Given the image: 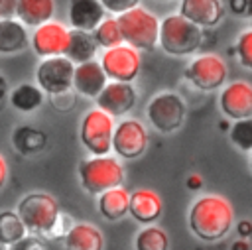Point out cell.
Instances as JSON below:
<instances>
[{
	"instance_id": "obj_1",
	"label": "cell",
	"mask_w": 252,
	"mask_h": 250,
	"mask_svg": "<svg viewBox=\"0 0 252 250\" xmlns=\"http://www.w3.org/2000/svg\"><path fill=\"white\" fill-rule=\"evenodd\" d=\"M234 224V213L228 199L209 193L199 197L189 209V228L205 242L222 240Z\"/></svg>"
},
{
	"instance_id": "obj_2",
	"label": "cell",
	"mask_w": 252,
	"mask_h": 250,
	"mask_svg": "<svg viewBox=\"0 0 252 250\" xmlns=\"http://www.w3.org/2000/svg\"><path fill=\"white\" fill-rule=\"evenodd\" d=\"M16 213L24 222L28 234L39 238H53V228L59 220L61 209L53 195L43 191H32L18 201Z\"/></svg>"
},
{
	"instance_id": "obj_3",
	"label": "cell",
	"mask_w": 252,
	"mask_h": 250,
	"mask_svg": "<svg viewBox=\"0 0 252 250\" xmlns=\"http://www.w3.org/2000/svg\"><path fill=\"white\" fill-rule=\"evenodd\" d=\"M159 47L175 57H185L195 53L203 43V28L185 20L179 14H169L159 22L158 33Z\"/></svg>"
},
{
	"instance_id": "obj_4",
	"label": "cell",
	"mask_w": 252,
	"mask_h": 250,
	"mask_svg": "<svg viewBox=\"0 0 252 250\" xmlns=\"http://www.w3.org/2000/svg\"><path fill=\"white\" fill-rule=\"evenodd\" d=\"M116 22L120 26L122 41L136 51H152L158 45V33H159V20L156 14L146 10L144 6H136L120 16H116Z\"/></svg>"
},
{
	"instance_id": "obj_5",
	"label": "cell",
	"mask_w": 252,
	"mask_h": 250,
	"mask_svg": "<svg viewBox=\"0 0 252 250\" xmlns=\"http://www.w3.org/2000/svg\"><path fill=\"white\" fill-rule=\"evenodd\" d=\"M79 181L89 195H100L124 181V167L116 157L93 156L79 163Z\"/></svg>"
},
{
	"instance_id": "obj_6",
	"label": "cell",
	"mask_w": 252,
	"mask_h": 250,
	"mask_svg": "<svg viewBox=\"0 0 252 250\" xmlns=\"http://www.w3.org/2000/svg\"><path fill=\"white\" fill-rule=\"evenodd\" d=\"M114 118L102 112L100 108H91L81 118L79 138L83 148L91 156H108L112 146V132H114Z\"/></svg>"
},
{
	"instance_id": "obj_7",
	"label": "cell",
	"mask_w": 252,
	"mask_h": 250,
	"mask_svg": "<svg viewBox=\"0 0 252 250\" xmlns=\"http://www.w3.org/2000/svg\"><path fill=\"white\" fill-rule=\"evenodd\" d=\"M185 112H187V106H185L183 98L171 91L158 93L146 108L150 124L161 134H169V132H175L177 128H181V124L185 120Z\"/></svg>"
},
{
	"instance_id": "obj_8",
	"label": "cell",
	"mask_w": 252,
	"mask_h": 250,
	"mask_svg": "<svg viewBox=\"0 0 252 250\" xmlns=\"http://www.w3.org/2000/svg\"><path fill=\"white\" fill-rule=\"evenodd\" d=\"M98 63H100L106 79L120 81V83H132L138 77L140 67H142L140 53L126 43L104 49Z\"/></svg>"
},
{
	"instance_id": "obj_9",
	"label": "cell",
	"mask_w": 252,
	"mask_h": 250,
	"mask_svg": "<svg viewBox=\"0 0 252 250\" xmlns=\"http://www.w3.org/2000/svg\"><path fill=\"white\" fill-rule=\"evenodd\" d=\"M228 75L226 63L215 53L197 55L185 69V79L199 91H217L224 85Z\"/></svg>"
},
{
	"instance_id": "obj_10",
	"label": "cell",
	"mask_w": 252,
	"mask_h": 250,
	"mask_svg": "<svg viewBox=\"0 0 252 250\" xmlns=\"http://www.w3.org/2000/svg\"><path fill=\"white\" fill-rule=\"evenodd\" d=\"M75 63L65 55L45 57L39 61L35 69V85L43 91V94H57L69 91L73 85Z\"/></svg>"
},
{
	"instance_id": "obj_11",
	"label": "cell",
	"mask_w": 252,
	"mask_h": 250,
	"mask_svg": "<svg viewBox=\"0 0 252 250\" xmlns=\"http://www.w3.org/2000/svg\"><path fill=\"white\" fill-rule=\"evenodd\" d=\"M146 148H148V132L142 126V122L134 118H124L118 124H114L110 150L118 157L136 159L146 152Z\"/></svg>"
},
{
	"instance_id": "obj_12",
	"label": "cell",
	"mask_w": 252,
	"mask_h": 250,
	"mask_svg": "<svg viewBox=\"0 0 252 250\" xmlns=\"http://www.w3.org/2000/svg\"><path fill=\"white\" fill-rule=\"evenodd\" d=\"M69 41V28L57 20H49L30 33V45L39 59L65 55Z\"/></svg>"
},
{
	"instance_id": "obj_13",
	"label": "cell",
	"mask_w": 252,
	"mask_h": 250,
	"mask_svg": "<svg viewBox=\"0 0 252 250\" xmlns=\"http://www.w3.org/2000/svg\"><path fill=\"white\" fill-rule=\"evenodd\" d=\"M96 108L106 112L112 118L124 116L130 112L136 104V89L132 83H120V81H110L104 85V89L96 94Z\"/></svg>"
},
{
	"instance_id": "obj_14",
	"label": "cell",
	"mask_w": 252,
	"mask_h": 250,
	"mask_svg": "<svg viewBox=\"0 0 252 250\" xmlns=\"http://www.w3.org/2000/svg\"><path fill=\"white\" fill-rule=\"evenodd\" d=\"M220 110L232 120L252 118V85L246 81L228 83L219 98Z\"/></svg>"
},
{
	"instance_id": "obj_15",
	"label": "cell",
	"mask_w": 252,
	"mask_h": 250,
	"mask_svg": "<svg viewBox=\"0 0 252 250\" xmlns=\"http://www.w3.org/2000/svg\"><path fill=\"white\" fill-rule=\"evenodd\" d=\"M106 83H108V79H106V75H104V71H102L98 61L91 59V61L75 65L71 89L77 94L87 96V98H96V94L104 89Z\"/></svg>"
},
{
	"instance_id": "obj_16",
	"label": "cell",
	"mask_w": 252,
	"mask_h": 250,
	"mask_svg": "<svg viewBox=\"0 0 252 250\" xmlns=\"http://www.w3.org/2000/svg\"><path fill=\"white\" fill-rule=\"evenodd\" d=\"M179 16L199 28H213L222 20L224 6L220 0H181Z\"/></svg>"
},
{
	"instance_id": "obj_17",
	"label": "cell",
	"mask_w": 252,
	"mask_h": 250,
	"mask_svg": "<svg viewBox=\"0 0 252 250\" xmlns=\"http://www.w3.org/2000/svg\"><path fill=\"white\" fill-rule=\"evenodd\" d=\"M163 211V201L154 189H136L130 193L128 215L140 224H150L159 219Z\"/></svg>"
},
{
	"instance_id": "obj_18",
	"label": "cell",
	"mask_w": 252,
	"mask_h": 250,
	"mask_svg": "<svg viewBox=\"0 0 252 250\" xmlns=\"http://www.w3.org/2000/svg\"><path fill=\"white\" fill-rule=\"evenodd\" d=\"M67 18L71 30L79 31H93L104 18V8L98 0H69Z\"/></svg>"
},
{
	"instance_id": "obj_19",
	"label": "cell",
	"mask_w": 252,
	"mask_h": 250,
	"mask_svg": "<svg viewBox=\"0 0 252 250\" xmlns=\"http://www.w3.org/2000/svg\"><path fill=\"white\" fill-rule=\"evenodd\" d=\"M65 250H102L104 236L91 222H73V226L63 236Z\"/></svg>"
},
{
	"instance_id": "obj_20",
	"label": "cell",
	"mask_w": 252,
	"mask_h": 250,
	"mask_svg": "<svg viewBox=\"0 0 252 250\" xmlns=\"http://www.w3.org/2000/svg\"><path fill=\"white\" fill-rule=\"evenodd\" d=\"M30 45V30L16 18H0V55H14Z\"/></svg>"
},
{
	"instance_id": "obj_21",
	"label": "cell",
	"mask_w": 252,
	"mask_h": 250,
	"mask_svg": "<svg viewBox=\"0 0 252 250\" xmlns=\"http://www.w3.org/2000/svg\"><path fill=\"white\" fill-rule=\"evenodd\" d=\"M55 14V0H16L14 18L20 20L26 28H37Z\"/></svg>"
},
{
	"instance_id": "obj_22",
	"label": "cell",
	"mask_w": 252,
	"mask_h": 250,
	"mask_svg": "<svg viewBox=\"0 0 252 250\" xmlns=\"http://www.w3.org/2000/svg\"><path fill=\"white\" fill-rule=\"evenodd\" d=\"M12 146L22 156H35L47 146V134L30 124H20L12 132Z\"/></svg>"
},
{
	"instance_id": "obj_23",
	"label": "cell",
	"mask_w": 252,
	"mask_h": 250,
	"mask_svg": "<svg viewBox=\"0 0 252 250\" xmlns=\"http://www.w3.org/2000/svg\"><path fill=\"white\" fill-rule=\"evenodd\" d=\"M98 197V213L106 219V220H120L122 217L128 215V205H130V193L120 185V187H112Z\"/></svg>"
},
{
	"instance_id": "obj_24",
	"label": "cell",
	"mask_w": 252,
	"mask_h": 250,
	"mask_svg": "<svg viewBox=\"0 0 252 250\" xmlns=\"http://www.w3.org/2000/svg\"><path fill=\"white\" fill-rule=\"evenodd\" d=\"M43 98H45L43 91L33 83H20L18 87H14L8 93L10 106L18 112H24V114L37 110L43 104Z\"/></svg>"
},
{
	"instance_id": "obj_25",
	"label": "cell",
	"mask_w": 252,
	"mask_h": 250,
	"mask_svg": "<svg viewBox=\"0 0 252 250\" xmlns=\"http://www.w3.org/2000/svg\"><path fill=\"white\" fill-rule=\"evenodd\" d=\"M96 41L93 37V33L89 31H79V30H69V41H67V49H65V57L73 63H85L94 59L96 55Z\"/></svg>"
},
{
	"instance_id": "obj_26",
	"label": "cell",
	"mask_w": 252,
	"mask_h": 250,
	"mask_svg": "<svg viewBox=\"0 0 252 250\" xmlns=\"http://www.w3.org/2000/svg\"><path fill=\"white\" fill-rule=\"evenodd\" d=\"M91 33H93V37H94L98 47L110 49V47H116V45L124 43L122 41V33H120V26H118L116 18H112V16H104L102 22Z\"/></svg>"
},
{
	"instance_id": "obj_27",
	"label": "cell",
	"mask_w": 252,
	"mask_h": 250,
	"mask_svg": "<svg viewBox=\"0 0 252 250\" xmlns=\"http://www.w3.org/2000/svg\"><path fill=\"white\" fill-rule=\"evenodd\" d=\"M28 234L16 211H0V242L10 246Z\"/></svg>"
},
{
	"instance_id": "obj_28",
	"label": "cell",
	"mask_w": 252,
	"mask_h": 250,
	"mask_svg": "<svg viewBox=\"0 0 252 250\" xmlns=\"http://www.w3.org/2000/svg\"><path fill=\"white\" fill-rule=\"evenodd\" d=\"M136 250H167L169 238L163 228L148 224L136 234Z\"/></svg>"
},
{
	"instance_id": "obj_29",
	"label": "cell",
	"mask_w": 252,
	"mask_h": 250,
	"mask_svg": "<svg viewBox=\"0 0 252 250\" xmlns=\"http://www.w3.org/2000/svg\"><path fill=\"white\" fill-rule=\"evenodd\" d=\"M230 142L242 150V152H252V118H242V120H234L230 132Z\"/></svg>"
},
{
	"instance_id": "obj_30",
	"label": "cell",
	"mask_w": 252,
	"mask_h": 250,
	"mask_svg": "<svg viewBox=\"0 0 252 250\" xmlns=\"http://www.w3.org/2000/svg\"><path fill=\"white\" fill-rule=\"evenodd\" d=\"M236 57L242 67L252 69V28H246L236 39Z\"/></svg>"
},
{
	"instance_id": "obj_31",
	"label": "cell",
	"mask_w": 252,
	"mask_h": 250,
	"mask_svg": "<svg viewBox=\"0 0 252 250\" xmlns=\"http://www.w3.org/2000/svg\"><path fill=\"white\" fill-rule=\"evenodd\" d=\"M6 250H49V248H47L43 238L33 236V234H26L24 238H20L14 244H10Z\"/></svg>"
},
{
	"instance_id": "obj_32",
	"label": "cell",
	"mask_w": 252,
	"mask_h": 250,
	"mask_svg": "<svg viewBox=\"0 0 252 250\" xmlns=\"http://www.w3.org/2000/svg\"><path fill=\"white\" fill-rule=\"evenodd\" d=\"M98 2L104 8V12H110L114 16H120V14L128 12V10L136 8L140 0H98Z\"/></svg>"
},
{
	"instance_id": "obj_33",
	"label": "cell",
	"mask_w": 252,
	"mask_h": 250,
	"mask_svg": "<svg viewBox=\"0 0 252 250\" xmlns=\"http://www.w3.org/2000/svg\"><path fill=\"white\" fill-rule=\"evenodd\" d=\"M49 100H51V104H53L57 110L67 112V110H71L73 104H75V93L69 89V91L57 93V94H49Z\"/></svg>"
},
{
	"instance_id": "obj_34",
	"label": "cell",
	"mask_w": 252,
	"mask_h": 250,
	"mask_svg": "<svg viewBox=\"0 0 252 250\" xmlns=\"http://www.w3.org/2000/svg\"><path fill=\"white\" fill-rule=\"evenodd\" d=\"M16 0H0V18H14Z\"/></svg>"
},
{
	"instance_id": "obj_35",
	"label": "cell",
	"mask_w": 252,
	"mask_h": 250,
	"mask_svg": "<svg viewBox=\"0 0 252 250\" xmlns=\"http://www.w3.org/2000/svg\"><path fill=\"white\" fill-rule=\"evenodd\" d=\"M236 232H238V236L240 238H248V236H252V222L250 220H240V222H236Z\"/></svg>"
},
{
	"instance_id": "obj_36",
	"label": "cell",
	"mask_w": 252,
	"mask_h": 250,
	"mask_svg": "<svg viewBox=\"0 0 252 250\" xmlns=\"http://www.w3.org/2000/svg\"><path fill=\"white\" fill-rule=\"evenodd\" d=\"M8 175H10V167H8L6 159H4V156L0 154V189L8 183Z\"/></svg>"
},
{
	"instance_id": "obj_37",
	"label": "cell",
	"mask_w": 252,
	"mask_h": 250,
	"mask_svg": "<svg viewBox=\"0 0 252 250\" xmlns=\"http://www.w3.org/2000/svg\"><path fill=\"white\" fill-rule=\"evenodd\" d=\"M246 8H248L246 0H230V10L234 14H246Z\"/></svg>"
},
{
	"instance_id": "obj_38",
	"label": "cell",
	"mask_w": 252,
	"mask_h": 250,
	"mask_svg": "<svg viewBox=\"0 0 252 250\" xmlns=\"http://www.w3.org/2000/svg\"><path fill=\"white\" fill-rule=\"evenodd\" d=\"M201 185H203V179L197 173H193V175L187 177V187L189 189H201Z\"/></svg>"
},
{
	"instance_id": "obj_39",
	"label": "cell",
	"mask_w": 252,
	"mask_h": 250,
	"mask_svg": "<svg viewBox=\"0 0 252 250\" xmlns=\"http://www.w3.org/2000/svg\"><path fill=\"white\" fill-rule=\"evenodd\" d=\"M250 246H248V242L244 240V238H240V240H236L234 244H232V250H248Z\"/></svg>"
},
{
	"instance_id": "obj_40",
	"label": "cell",
	"mask_w": 252,
	"mask_h": 250,
	"mask_svg": "<svg viewBox=\"0 0 252 250\" xmlns=\"http://www.w3.org/2000/svg\"><path fill=\"white\" fill-rule=\"evenodd\" d=\"M4 94H8V89H6V81H4V77H0V98H2Z\"/></svg>"
},
{
	"instance_id": "obj_41",
	"label": "cell",
	"mask_w": 252,
	"mask_h": 250,
	"mask_svg": "<svg viewBox=\"0 0 252 250\" xmlns=\"http://www.w3.org/2000/svg\"><path fill=\"white\" fill-rule=\"evenodd\" d=\"M246 2H248V8H246V12L252 16V0H246Z\"/></svg>"
},
{
	"instance_id": "obj_42",
	"label": "cell",
	"mask_w": 252,
	"mask_h": 250,
	"mask_svg": "<svg viewBox=\"0 0 252 250\" xmlns=\"http://www.w3.org/2000/svg\"><path fill=\"white\" fill-rule=\"evenodd\" d=\"M6 248H8V246H6V244H2V242H0V250H6Z\"/></svg>"
},
{
	"instance_id": "obj_43",
	"label": "cell",
	"mask_w": 252,
	"mask_h": 250,
	"mask_svg": "<svg viewBox=\"0 0 252 250\" xmlns=\"http://www.w3.org/2000/svg\"><path fill=\"white\" fill-rule=\"evenodd\" d=\"M250 167H252V156H250Z\"/></svg>"
},
{
	"instance_id": "obj_44",
	"label": "cell",
	"mask_w": 252,
	"mask_h": 250,
	"mask_svg": "<svg viewBox=\"0 0 252 250\" xmlns=\"http://www.w3.org/2000/svg\"><path fill=\"white\" fill-rule=\"evenodd\" d=\"M159 2H165V0H159Z\"/></svg>"
}]
</instances>
